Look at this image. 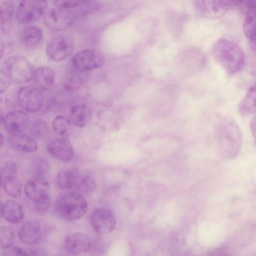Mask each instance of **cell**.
Wrapping results in <instances>:
<instances>
[{"label":"cell","instance_id":"obj_25","mask_svg":"<svg viewBox=\"0 0 256 256\" xmlns=\"http://www.w3.org/2000/svg\"><path fill=\"white\" fill-rule=\"evenodd\" d=\"M1 178L3 188L8 196L15 198L20 196L22 184L16 176H5Z\"/></svg>","mask_w":256,"mask_h":256},{"label":"cell","instance_id":"obj_5","mask_svg":"<svg viewBox=\"0 0 256 256\" xmlns=\"http://www.w3.org/2000/svg\"><path fill=\"white\" fill-rule=\"evenodd\" d=\"M82 10L76 8H63L56 6L50 10L44 17L46 25L54 30H63L68 28L76 20Z\"/></svg>","mask_w":256,"mask_h":256},{"label":"cell","instance_id":"obj_37","mask_svg":"<svg viewBox=\"0 0 256 256\" xmlns=\"http://www.w3.org/2000/svg\"><path fill=\"white\" fill-rule=\"evenodd\" d=\"M250 127L253 136L256 142V115L252 120Z\"/></svg>","mask_w":256,"mask_h":256},{"label":"cell","instance_id":"obj_15","mask_svg":"<svg viewBox=\"0 0 256 256\" xmlns=\"http://www.w3.org/2000/svg\"><path fill=\"white\" fill-rule=\"evenodd\" d=\"M64 246L68 252L73 254L88 252L92 247L91 240L88 236L80 232L72 234L64 240Z\"/></svg>","mask_w":256,"mask_h":256},{"label":"cell","instance_id":"obj_16","mask_svg":"<svg viewBox=\"0 0 256 256\" xmlns=\"http://www.w3.org/2000/svg\"><path fill=\"white\" fill-rule=\"evenodd\" d=\"M8 144L12 150L24 153H32L38 150V144L32 137L23 134L10 135Z\"/></svg>","mask_w":256,"mask_h":256},{"label":"cell","instance_id":"obj_17","mask_svg":"<svg viewBox=\"0 0 256 256\" xmlns=\"http://www.w3.org/2000/svg\"><path fill=\"white\" fill-rule=\"evenodd\" d=\"M20 240L26 244L32 245L37 243L42 236L40 224L34 220L25 222L18 232Z\"/></svg>","mask_w":256,"mask_h":256},{"label":"cell","instance_id":"obj_23","mask_svg":"<svg viewBox=\"0 0 256 256\" xmlns=\"http://www.w3.org/2000/svg\"><path fill=\"white\" fill-rule=\"evenodd\" d=\"M43 38V32L40 28L31 26L24 28L20 36L21 43L26 47H34L38 45Z\"/></svg>","mask_w":256,"mask_h":256},{"label":"cell","instance_id":"obj_12","mask_svg":"<svg viewBox=\"0 0 256 256\" xmlns=\"http://www.w3.org/2000/svg\"><path fill=\"white\" fill-rule=\"evenodd\" d=\"M90 222L95 232L100 234L112 232L116 226V220L113 214L103 208H96L92 212Z\"/></svg>","mask_w":256,"mask_h":256},{"label":"cell","instance_id":"obj_32","mask_svg":"<svg viewBox=\"0 0 256 256\" xmlns=\"http://www.w3.org/2000/svg\"><path fill=\"white\" fill-rule=\"evenodd\" d=\"M56 6L63 8H76L85 0H54Z\"/></svg>","mask_w":256,"mask_h":256},{"label":"cell","instance_id":"obj_31","mask_svg":"<svg viewBox=\"0 0 256 256\" xmlns=\"http://www.w3.org/2000/svg\"><path fill=\"white\" fill-rule=\"evenodd\" d=\"M48 130L46 122L42 120H37L34 122L30 128L32 134L37 138L44 137L46 135Z\"/></svg>","mask_w":256,"mask_h":256},{"label":"cell","instance_id":"obj_27","mask_svg":"<svg viewBox=\"0 0 256 256\" xmlns=\"http://www.w3.org/2000/svg\"><path fill=\"white\" fill-rule=\"evenodd\" d=\"M71 122L63 116H58L54 118L52 125L54 131L62 136L70 134L71 130Z\"/></svg>","mask_w":256,"mask_h":256},{"label":"cell","instance_id":"obj_19","mask_svg":"<svg viewBox=\"0 0 256 256\" xmlns=\"http://www.w3.org/2000/svg\"><path fill=\"white\" fill-rule=\"evenodd\" d=\"M92 112L88 106L84 104L73 106L70 110V120L80 128H84L90 121Z\"/></svg>","mask_w":256,"mask_h":256},{"label":"cell","instance_id":"obj_13","mask_svg":"<svg viewBox=\"0 0 256 256\" xmlns=\"http://www.w3.org/2000/svg\"><path fill=\"white\" fill-rule=\"evenodd\" d=\"M46 150L50 155L62 162H70L75 156L72 144L66 138H58L50 142L48 144Z\"/></svg>","mask_w":256,"mask_h":256},{"label":"cell","instance_id":"obj_7","mask_svg":"<svg viewBox=\"0 0 256 256\" xmlns=\"http://www.w3.org/2000/svg\"><path fill=\"white\" fill-rule=\"evenodd\" d=\"M46 7V0H22L16 10V20L22 24L33 22L43 16Z\"/></svg>","mask_w":256,"mask_h":256},{"label":"cell","instance_id":"obj_29","mask_svg":"<svg viewBox=\"0 0 256 256\" xmlns=\"http://www.w3.org/2000/svg\"><path fill=\"white\" fill-rule=\"evenodd\" d=\"M31 168L34 177L44 178L48 172L49 164L44 158L38 157L32 161Z\"/></svg>","mask_w":256,"mask_h":256},{"label":"cell","instance_id":"obj_1","mask_svg":"<svg viewBox=\"0 0 256 256\" xmlns=\"http://www.w3.org/2000/svg\"><path fill=\"white\" fill-rule=\"evenodd\" d=\"M218 140L222 156L233 160L239 155L243 144L240 128L232 118L222 116L218 124Z\"/></svg>","mask_w":256,"mask_h":256},{"label":"cell","instance_id":"obj_28","mask_svg":"<svg viewBox=\"0 0 256 256\" xmlns=\"http://www.w3.org/2000/svg\"><path fill=\"white\" fill-rule=\"evenodd\" d=\"M14 11V4L12 0H0V24H5L12 18Z\"/></svg>","mask_w":256,"mask_h":256},{"label":"cell","instance_id":"obj_20","mask_svg":"<svg viewBox=\"0 0 256 256\" xmlns=\"http://www.w3.org/2000/svg\"><path fill=\"white\" fill-rule=\"evenodd\" d=\"M80 173L77 169H65L56 176V184L60 190L68 191L74 189Z\"/></svg>","mask_w":256,"mask_h":256},{"label":"cell","instance_id":"obj_38","mask_svg":"<svg viewBox=\"0 0 256 256\" xmlns=\"http://www.w3.org/2000/svg\"><path fill=\"white\" fill-rule=\"evenodd\" d=\"M0 58H2V54H3V52H4V44L2 40L0 42Z\"/></svg>","mask_w":256,"mask_h":256},{"label":"cell","instance_id":"obj_18","mask_svg":"<svg viewBox=\"0 0 256 256\" xmlns=\"http://www.w3.org/2000/svg\"><path fill=\"white\" fill-rule=\"evenodd\" d=\"M0 214L8 222L18 224L22 222L24 212L21 204L14 200H8L1 205Z\"/></svg>","mask_w":256,"mask_h":256},{"label":"cell","instance_id":"obj_6","mask_svg":"<svg viewBox=\"0 0 256 256\" xmlns=\"http://www.w3.org/2000/svg\"><path fill=\"white\" fill-rule=\"evenodd\" d=\"M104 54L97 50L81 51L72 56L71 62L74 68L86 73L100 68L105 63Z\"/></svg>","mask_w":256,"mask_h":256},{"label":"cell","instance_id":"obj_24","mask_svg":"<svg viewBox=\"0 0 256 256\" xmlns=\"http://www.w3.org/2000/svg\"><path fill=\"white\" fill-rule=\"evenodd\" d=\"M238 110L240 114L244 116L256 114V82L249 89L240 102Z\"/></svg>","mask_w":256,"mask_h":256},{"label":"cell","instance_id":"obj_30","mask_svg":"<svg viewBox=\"0 0 256 256\" xmlns=\"http://www.w3.org/2000/svg\"><path fill=\"white\" fill-rule=\"evenodd\" d=\"M14 240V232L11 227L8 226L0 227V241L3 248L13 246Z\"/></svg>","mask_w":256,"mask_h":256},{"label":"cell","instance_id":"obj_39","mask_svg":"<svg viewBox=\"0 0 256 256\" xmlns=\"http://www.w3.org/2000/svg\"><path fill=\"white\" fill-rule=\"evenodd\" d=\"M4 137L2 134H0V146L2 147L4 142Z\"/></svg>","mask_w":256,"mask_h":256},{"label":"cell","instance_id":"obj_22","mask_svg":"<svg viewBox=\"0 0 256 256\" xmlns=\"http://www.w3.org/2000/svg\"><path fill=\"white\" fill-rule=\"evenodd\" d=\"M55 72L48 66L38 68L34 74V77L38 88L42 90L50 89L54 84Z\"/></svg>","mask_w":256,"mask_h":256},{"label":"cell","instance_id":"obj_36","mask_svg":"<svg viewBox=\"0 0 256 256\" xmlns=\"http://www.w3.org/2000/svg\"><path fill=\"white\" fill-rule=\"evenodd\" d=\"M3 77H0V94H2L4 92L10 84V80L6 78L4 75Z\"/></svg>","mask_w":256,"mask_h":256},{"label":"cell","instance_id":"obj_26","mask_svg":"<svg viewBox=\"0 0 256 256\" xmlns=\"http://www.w3.org/2000/svg\"><path fill=\"white\" fill-rule=\"evenodd\" d=\"M96 188V182L90 176L80 174L76 180L74 191L80 194H89L93 192Z\"/></svg>","mask_w":256,"mask_h":256},{"label":"cell","instance_id":"obj_3","mask_svg":"<svg viewBox=\"0 0 256 256\" xmlns=\"http://www.w3.org/2000/svg\"><path fill=\"white\" fill-rule=\"evenodd\" d=\"M88 210V202L82 194L74 191L60 195L54 205L56 215L62 220L70 222L82 218Z\"/></svg>","mask_w":256,"mask_h":256},{"label":"cell","instance_id":"obj_11","mask_svg":"<svg viewBox=\"0 0 256 256\" xmlns=\"http://www.w3.org/2000/svg\"><path fill=\"white\" fill-rule=\"evenodd\" d=\"M18 102L27 112H36L44 104V97L40 89L32 86L22 87L18 94Z\"/></svg>","mask_w":256,"mask_h":256},{"label":"cell","instance_id":"obj_4","mask_svg":"<svg viewBox=\"0 0 256 256\" xmlns=\"http://www.w3.org/2000/svg\"><path fill=\"white\" fill-rule=\"evenodd\" d=\"M1 72L10 82L19 84L28 82L34 76L32 64L20 55L6 58L2 64Z\"/></svg>","mask_w":256,"mask_h":256},{"label":"cell","instance_id":"obj_10","mask_svg":"<svg viewBox=\"0 0 256 256\" xmlns=\"http://www.w3.org/2000/svg\"><path fill=\"white\" fill-rule=\"evenodd\" d=\"M25 193L34 204L51 200L49 183L43 178L34 177L25 186Z\"/></svg>","mask_w":256,"mask_h":256},{"label":"cell","instance_id":"obj_9","mask_svg":"<svg viewBox=\"0 0 256 256\" xmlns=\"http://www.w3.org/2000/svg\"><path fill=\"white\" fill-rule=\"evenodd\" d=\"M248 0H198L199 8L203 13L212 18L224 16L232 8L244 3Z\"/></svg>","mask_w":256,"mask_h":256},{"label":"cell","instance_id":"obj_14","mask_svg":"<svg viewBox=\"0 0 256 256\" xmlns=\"http://www.w3.org/2000/svg\"><path fill=\"white\" fill-rule=\"evenodd\" d=\"M4 125L6 131L10 135L23 134L30 124L28 116L22 111L9 112L4 118Z\"/></svg>","mask_w":256,"mask_h":256},{"label":"cell","instance_id":"obj_2","mask_svg":"<svg viewBox=\"0 0 256 256\" xmlns=\"http://www.w3.org/2000/svg\"><path fill=\"white\" fill-rule=\"evenodd\" d=\"M212 52L216 60L229 74H237L244 66V52L239 45L232 40H219L214 45Z\"/></svg>","mask_w":256,"mask_h":256},{"label":"cell","instance_id":"obj_8","mask_svg":"<svg viewBox=\"0 0 256 256\" xmlns=\"http://www.w3.org/2000/svg\"><path fill=\"white\" fill-rule=\"evenodd\" d=\"M75 48L73 38L68 35H61L54 38L46 47L48 58L54 62H62L72 55Z\"/></svg>","mask_w":256,"mask_h":256},{"label":"cell","instance_id":"obj_35","mask_svg":"<svg viewBox=\"0 0 256 256\" xmlns=\"http://www.w3.org/2000/svg\"><path fill=\"white\" fill-rule=\"evenodd\" d=\"M51 200L47 202L36 204L34 205L36 210L38 212H46L50 206Z\"/></svg>","mask_w":256,"mask_h":256},{"label":"cell","instance_id":"obj_33","mask_svg":"<svg viewBox=\"0 0 256 256\" xmlns=\"http://www.w3.org/2000/svg\"><path fill=\"white\" fill-rule=\"evenodd\" d=\"M17 172L18 167L16 163L12 161H8L4 165L1 172V177L16 176Z\"/></svg>","mask_w":256,"mask_h":256},{"label":"cell","instance_id":"obj_34","mask_svg":"<svg viewBox=\"0 0 256 256\" xmlns=\"http://www.w3.org/2000/svg\"><path fill=\"white\" fill-rule=\"evenodd\" d=\"M4 254L6 256H25L29 254L28 252L22 248L12 246L3 248Z\"/></svg>","mask_w":256,"mask_h":256},{"label":"cell","instance_id":"obj_21","mask_svg":"<svg viewBox=\"0 0 256 256\" xmlns=\"http://www.w3.org/2000/svg\"><path fill=\"white\" fill-rule=\"evenodd\" d=\"M244 31L250 40L256 42V0H252L248 8L244 24Z\"/></svg>","mask_w":256,"mask_h":256}]
</instances>
